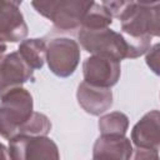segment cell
<instances>
[{
    "instance_id": "obj_1",
    "label": "cell",
    "mask_w": 160,
    "mask_h": 160,
    "mask_svg": "<svg viewBox=\"0 0 160 160\" xmlns=\"http://www.w3.org/2000/svg\"><path fill=\"white\" fill-rule=\"evenodd\" d=\"M94 0H31L38 14L46 18L60 31L79 29Z\"/></svg>"
},
{
    "instance_id": "obj_2",
    "label": "cell",
    "mask_w": 160,
    "mask_h": 160,
    "mask_svg": "<svg viewBox=\"0 0 160 160\" xmlns=\"http://www.w3.org/2000/svg\"><path fill=\"white\" fill-rule=\"evenodd\" d=\"M0 135L4 139L16 136L19 128L32 114L31 94L19 86L0 96Z\"/></svg>"
},
{
    "instance_id": "obj_3",
    "label": "cell",
    "mask_w": 160,
    "mask_h": 160,
    "mask_svg": "<svg viewBox=\"0 0 160 160\" xmlns=\"http://www.w3.org/2000/svg\"><path fill=\"white\" fill-rule=\"evenodd\" d=\"M78 40L81 48L92 55L108 56L118 61L128 59V41L125 36L110 28L79 29Z\"/></svg>"
},
{
    "instance_id": "obj_4",
    "label": "cell",
    "mask_w": 160,
    "mask_h": 160,
    "mask_svg": "<svg viewBox=\"0 0 160 160\" xmlns=\"http://www.w3.org/2000/svg\"><path fill=\"white\" fill-rule=\"evenodd\" d=\"M120 21L125 36L152 39L160 30V6L135 4Z\"/></svg>"
},
{
    "instance_id": "obj_5",
    "label": "cell",
    "mask_w": 160,
    "mask_h": 160,
    "mask_svg": "<svg viewBox=\"0 0 160 160\" xmlns=\"http://www.w3.org/2000/svg\"><path fill=\"white\" fill-rule=\"evenodd\" d=\"M8 154L14 160L59 159L56 144L46 135H16L9 139Z\"/></svg>"
},
{
    "instance_id": "obj_6",
    "label": "cell",
    "mask_w": 160,
    "mask_h": 160,
    "mask_svg": "<svg viewBox=\"0 0 160 160\" xmlns=\"http://www.w3.org/2000/svg\"><path fill=\"white\" fill-rule=\"evenodd\" d=\"M79 44L69 38H55L46 44V61L50 71L60 78L70 76L79 65Z\"/></svg>"
},
{
    "instance_id": "obj_7",
    "label": "cell",
    "mask_w": 160,
    "mask_h": 160,
    "mask_svg": "<svg viewBox=\"0 0 160 160\" xmlns=\"http://www.w3.org/2000/svg\"><path fill=\"white\" fill-rule=\"evenodd\" d=\"M120 61L108 56L92 55L82 64L84 81L99 88L114 86L120 78Z\"/></svg>"
},
{
    "instance_id": "obj_8",
    "label": "cell",
    "mask_w": 160,
    "mask_h": 160,
    "mask_svg": "<svg viewBox=\"0 0 160 160\" xmlns=\"http://www.w3.org/2000/svg\"><path fill=\"white\" fill-rule=\"evenodd\" d=\"M32 76L34 69L26 64L19 51L0 56V96L11 89L21 86Z\"/></svg>"
},
{
    "instance_id": "obj_9",
    "label": "cell",
    "mask_w": 160,
    "mask_h": 160,
    "mask_svg": "<svg viewBox=\"0 0 160 160\" xmlns=\"http://www.w3.org/2000/svg\"><path fill=\"white\" fill-rule=\"evenodd\" d=\"M26 35L28 25L19 5L11 0H0V39L5 42H18Z\"/></svg>"
},
{
    "instance_id": "obj_10",
    "label": "cell",
    "mask_w": 160,
    "mask_h": 160,
    "mask_svg": "<svg viewBox=\"0 0 160 160\" xmlns=\"http://www.w3.org/2000/svg\"><path fill=\"white\" fill-rule=\"evenodd\" d=\"M132 144L124 134H101L94 144L92 158L98 160H126L132 156Z\"/></svg>"
},
{
    "instance_id": "obj_11",
    "label": "cell",
    "mask_w": 160,
    "mask_h": 160,
    "mask_svg": "<svg viewBox=\"0 0 160 160\" xmlns=\"http://www.w3.org/2000/svg\"><path fill=\"white\" fill-rule=\"evenodd\" d=\"M131 141L136 149L156 150L160 146V115L158 110L146 112L132 128Z\"/></svg>"
},
{
    "instance_id": "obj_12",
    "label": "cell",
    "mask_w": 160,
    "mask_h": 160,
    "mask_svg": "<svg viewBox=\"0 0 160 160\" xmlns=\"http://www.w3.org/2000/svg\"><path fill=\"white\" fill-rule=\"evenodd\" d=\"M79 105L90 115H101L112 105V92L110 88H99L85 81L80 82L76 91Z\"/></svg>"
},
{
    "instance_id": "obj_13",
    "label": "cell",
    "mask_w": 160,
    "mask_h": 160,
    "mask_svg": "<svg viewBox=\"0 0 160 160\" xmlns=\"http://www.w3.org/2000/svg\"><path fill=\"white\" fill-rule=\"evenodd\" d=\"M18 51L34 70L41 69L46 60V42L42 39H24L20 41Z\"/></svg>"
},
{
    "instance_id": "obj_14",
    "label": "cell",
    "mask_w": 160,
    "mask_h": 160,
    "mask_svg": "<svg viewBox=\"0 0 160 160\" xmlns=\"http://www.w3.org/2000/svg\"><path fill=\"white\" fill-rule=\"evenodd\" d=\"M112 22V16L106 11L102 5L92 4L84 15L79 29H101L109 28Z\"/></svg>"
},
{
    "instance_id": "obj_15",
    "label": "cell",
    "mask_w": 160,
    "mask_h": 160,
    "mask_svg": "<svg viewBox=\"0 0 160 160\" xmlns=\"http://www.w3.org/2000/svg\"><path fill=\"white\" fill-rule=\"evenodd\" d=\"M101 134H124L129 126V119L120 111H112L99 119L98 122Z\"/></svg>"
},
{
    "instance_id": "obj_16",
    "label": "cell",
    "mask_w": 160,
    "mask_h": 160,
    "mask_svg": "<svg viewBox=\"0 0 160 160\" xmlns=\"http://www.w3.org/2000/svg\"><path fill=\"white\" fill-rule=\"evenodd\" d=\"M51 130L49 118L41 112L32 111L30 118L19 128L16 135H48Z\"/></svg>"
},
{
    "instance_id": "obj_17",
    "label": "cell",
    "mask_w": 160,
    "mask_h": 160,
    "mask_svg": "<svg viewBox=\"0 0 160 160\" xmlns=\"http://www.w3.org/2000/svg\"><path fill=\"white\" fill-rule=\"evenodd\" d=\"M106 11L112 16L119 20H121L135 5L134 0H102L101 4Z\"/></svg>"
},
{
    "instance_id": "obj_18",
    "label": "cell",
    "mask_w": 160,
    "mask_h": 160,
    "mask_svg": "<svg viewBox=\"0 0 160 160\" xmlns=\"http://www.w3.org/2000/svg\"><path fill=\"white\" fill-rule=\"evenodd\" d=\"M159 44H155L146 51V64L155 74H159Z\"/></svg>"
},
{
    "instance_id": "obj_19",
    "label": "cell",
    "mask_w": 160,
    "mask_h": 160,
    "mask_svg": "<svg viewBox=\"0 0 160 160\" xmlns=\"http://www.w3.org/2000/svg\"><path fill=\"white\" fill-rule=\"evenodd\" d=\"M136 154H135V159H154L158 160L159 159V154L156 150H145V149H135Z\"/></svg>"
},
{
    "instance_id": "obj_20",
    "label": "cell",
    "mask_w": 160,
    "mask_h": 160,
    "mask_svg": "<svg viewBox=\"0 0 160 160\" xmlns=\"http://www.w3.org/2000/svg\"><path fill=\"white\" fill-rule=\"evenodd\" d=\"M9 154H8V148L0 142V159H8Z\"/></svg>"
},
{
    "instance_id": "obj_21",
    "label": "cell",
    "mask_w": 160,
    "mask_h": 160,
    "mask_svg": "<svg viewBox=\"0 0 160 160\" xmlns=\"http://www.w3.org/2000/svg\"><path fill=\"white\" fill-rule=\"evenodd\" d=\"M160 0H138V4L141 5H159Z\"/></svg>"
},
{
    "instance_id": "obj_22",
    "label": "cell",
    "mask_w": 160,
    "mask_h": 160,
    "mask_svg": "<svg viewBox=\"0 0 160 160\" xmlns=\"http://www.w3.org/2000/svg\"><path fill=\"white\" fill-rule=\"evenodd\" d=\"M5 50H6V42L0 39V56H2L5 54Z\"/></svg>"
},
{
    "instance_id": "obj_23",
    "label": "cell",
    "mask_w": 160,
    "mask_h": 160,
    "mask_svg": "<svg viewBox=\"0 0 160 160\" xmlns=\"http://www.w3.org/2000/svg\"><path fill=\"white\" fill-rule=\"evenodd\" d=\"M11 1H12V2H15L16 5H20V4L22 2V0H11Z\"/></svg>"
}]
</instances>
